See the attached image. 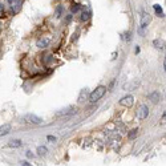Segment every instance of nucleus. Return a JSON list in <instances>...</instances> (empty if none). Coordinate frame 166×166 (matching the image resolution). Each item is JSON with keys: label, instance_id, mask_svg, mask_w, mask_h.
<instances>
[{"label": "nucleus", "instance_id": "19", "mask_svg": "<svg viewBox=\"0 0 166 166\" xmlns=\"http://www.w3.org/2000/svg\"><path fill=\"white\" fill-rule=\"evenodd\" d=\"M61 10H63L61 7H59V8H57V11H56V17H60V16H61Z\"/></svg>", "mask_w": 166, "mask_h": 166}, {"label": "nucleus", "instance_id": "8", "mask_svg": "<svg viewBox=\"0 0 166 166\" xmlns=\"http://www.w3.org/2000/svg\"><path fill=\"white\" fill-rule=\"evenodd\" d=\"M36 45H37L39 48H47L48 45H49V39H47V37L40 39V40H37Z\"/></svg>", "mask_w": 166, "mask_h": 166}, {"label": "nucleus", "instance_id": "23", "mask_svg": "<svg viewBox=\"0 0 166 166\" xmlns=\"http://www.w3.org/2000/svg\"><path fill=\"white\" fill-rule=\"evenodd\" d=\"M21 165H23V166H29V165H31V163H28V162H27V161H23V162H21Z\"/></svg>", "mask_w": 166, "mask_h": 166}, {"label": "nucleus", "instance_id": "13", "mask_svg": "<svg viewBox=\"0 0 166 166\" xmlns=\"http://www.w3.org/2000/svg\"><path fill=\"white\" fill-rule=\"evenodd\" d=\"M89 17H91V12H88V11L81 13V21H88Z\"/></svg>", "mask_w": 166, "mask_h": 166}, {"label": "nucleus", "instance_id": "15", "mask_svg": "<svg viewBox=\"0 0 166 166\" xmlns=\"http://www.w3.org/2000/svg\"><path fill=\"white\" fill-rule=\"evenodd\" d=\"M86 96H88V91H86V89H82L81 93H80V97H78V101L82 102V101H84V97H86Z\"/></svg>", "mask_w": 166, "mask_h": 166}, {"label": "nucleus", "instance_id": "16", "mask_svg": "<svg viewBox=\"0 0 166 166\" xmlns=\"http://www.w3.org/2000/svg\"><path fill=\"white\" fill-rule=\"evenodd\" d=\"M47 147H44V146H40V147H39V149H37V153L39 154H40V156H45V154H47Z\"/></svg>", "mask_w": 166, "mask_h": 166}, {"label": "nucleus", "instance_id": "3", "mask_svg": "<svg viewBox=\"0 0 166 166\" xmlns=\"http://www.w3.org/2000/svg\"><path fill=\"white\" fill-rule=\"evenodd\" d=\"M149 23H150V16H149V13L144 12L141 16V29H140L141 33H144V29L149 25Z\"/></svg>", "mask_w": 166, "mask_h": 166}, {"label": "nucleus", "instance_id": "6", "mask_svg": "<svg viewBox=\"0 0 166 166\" xmlns=\"http://www.w3.org/2000/svg\"><path fill=\"white\" fill-rule=\"evenodd\" d=\"M25 120L28 122H31V124H41V121H43L40 117L35 116V114H28V116H25Z\"/></svg>", "mask_w": 166, "mask_h": 166}, {"label": "nucleus", "instance_id": "26", "mask_svg": "<svg viewBox=\"0 0 166 166\" xmlns=\"http://www.w3.org/2000/svg\"><path fill=\"white\" fill-rule=\"evenodd\" d=\"M165 69H166V60H165Z\"/></svg>", "mask_w": 166, "mask_h": 166}, {"label": "nucleus", "instance_id": "22", "mask_svg": "<svg viewBox=\"0 0 166 166\" xmlns=\"http://www.w3.org/2000/svg\"><path fill=\"white\" fill-rule=\"evenodd\" d=\"M3 13H4V6L3 4H0V16L3 15Z\"/></svg>", "mask_w": 166, "mask_h": 166}, {"label": "nucleus", "instance_id": "25", "mask_svg": "<svg viewBox=\"0 0 166 166\" xmlns=\"http://www.w3.org/2000/svg\"><path fill=\"white\" fill-rule=\"evenodd\" d=\"M163 118H166V112H165V114H163Z\"/></svg>", "mask_w": 166, "mask_h": 166}, {"label": "nucleus", "instance_id": "12", "mask_svg": "<svg viewBox=\"0 0 166 166\" xmlns=\"http://www.w3.org/2000/svg\"><path fill=\"white\" fill-rule=\"evenodd\" d=\"M154 11H156V13H157V16H160V17H163V12H162V8H161L160 6H158V4H156V6H154Z\"/></svg>", "mask_w": 166, "mask_h": 166}, {"label": "nucleus", "instance_id": "24", "mask_svg": "<svg viewBox=\"0 0 166 166\" xmlns=\"http://www.w3.org/2000/svg\"><path fill=\"white\" fill-rule=\"evenodd\" d=\"M27 156H28V157H29V158H31V157H33V154H32V153H31V151H27Z\"/></svg>", "mask_w": 166, "mask_h": 166}, {"label": "nucleus", "instance_id": "10", "mask_svg": "<svg viewBox=\"0 0 166 166\" xmlns=\"http://www.w3.org/2000/svg\"><path fill=\"white\" fill-rule=\"evenodd\" d=\"M149 98L151 100V102H153V104H157L158 101H160L161 96H160V93H158V92H153V93L149 94Z\"/></svg>", "mask_w": 166, "mask_h": 166}, {"label": "nucleus", "instance_id": "17", "mask_svg": "<svg viewBox=\"0 0 166 166\" xmlns=\"http://www.w3.org/2000/svg\"><path fill=\"white\" fill-rule=\"evenodd\" d=\"M137 134H138V129H134V130H132V132L129 133L128 137H129V138H134Z\"/></svg>", "mask_w": 166, "mask_h": 166}, {"label": "nucleus", "instance_id": "18", "mask_svg": "<svg viewBox=\"0 0 166 166\" xmlns=\"http://www.w3.org/2000/svg\"><path fill=\"white\" fill-rule=\"evenodd\" d=\"M130 36H132V35H130V32H126V33L124 35V40H125V41H130V40H132V37H130Z\"/></svg>", "mask_w": 166, "mask_h": 166}, {"label": "nucleus", "instance_id": "5", "mask_svg": "<svg viewBox=\"0 0 166 166\" xmlns=\"http://www.w3.org/2000/svg\"><path fill=\"white\" fill-rule=\"evenodd\" d=\"M133 96H125V97H122L121 100H120V105H122V107H132L133 105Z\"/></svg>", "mask_w": 166, "mask_h": 166}, {"label": "nucleus", "instance_id": "14", "mask_svg": "<svg viewBox=\"0 0 166 166\" xmlns=\"http://www.w3.org/2000/svg\"><path fill=\"white\" fill-rule=\"evenodd\" d=\"M81 10H82V7L80 6V4H75V6L72 7V10H71V12H72V13H77V12H80Z\"/></svg>", "mask_w": 166, "mask_h": 166}, {"label": "nucleus", "instance_id": "21", "mask_svg": "<svg viewBox=\"0 0 166 166\" xmlns=\"http://www.w3.org/2000/svg\"><path fill=\"white\" fill-rule=\"evenodd\" d=\"M50 60H52V56H50V55H48V56H45V59H44V61L45 63H49Z\"/></svg>", "mask_w": 166, "mask_h": 166}, {"label": "nucleus", "instance_id": "1", "mask_svg": "<svg viewBox=\"0 0 166 166\" xmlns=\"http://www.w3.org/2000/svg\"><path fill=\"white\" fill-rule=\"evenodd\" d=\"M105 92H107V88H105V86H102V85H101V86H97V88L89 94V101H91V102H96V101H98L104 94H105Z\"/></svg>", "mask_w": 166, "mask_h": 166}, {"label": "nucleus", "instance_id": "4", "mask_svg": "<svg viewBox=\"0 0 166 166\" xmlns=\"http://www.w3.org/2000/svg\"><path fill=\"white\" fill-rule=\"evenodd\" d=\"M147 116H149V109H147V107L146 105H141L137 110V117L140 120H145Z\"/></svg>", "mask_w": 166, "mask_h": 166}, {"label": "nucleus", "instance_id": "7", "mask_svg": "<svg viewBox=\"0 0 166 166\" xmlns=\"http://www.w3.org/2000/svg\"><path fill=\"white\" fill-rule=\"evenodd\" d=\"M153 45H154V48L156 49H163L165 48V41L162 40V39H156V40L153 41Z\"/></svg>", "mask_w": 166, "mask_h": 166}, {"label": "nucleus", "instance_id": "9", "mask_svg": "<svg viewBox=\"0 0 166 166\" xmlns=\"http://www.w3.org/2000/svg\"><path fill=\"white\" fill-rule=\"evenodd\" d=\"M10 132H11V126L8 125V124H6V125H1V126H0V137H1V136L8 134Z\"/></svg>", "mask_w": 166, "mask_h": 166}, {"label": "nucleus", "instance_id": "11", "mask_svg": "<svg viewBox=\"0 0 166 166\" xmlns=\"http://www.w3.org/2000/svg\"><path fill=\"white\" fill-rule=\"evenodd\" d=\"M21 145H23V142L20 141V140H12V141H10L8 146L10 147H20Z\"/></svg>", "mask_w": 166, "mask_h": 166}, {"label": "nucleus", "instance_id": "20", "mask_svg": "<svg viewBox=\"0 0 166 166\" xmlns=\"http://www.w3.org/2000/svg\"><path fill=\"white\" fill-rule=\"evenodd\" d=\"M48 141L55 142V141H56V137H55V136H48Z\"/></svg>", "mask_w": 166, "mask_h": 166}, {"label": "nucleus", "instance_id": "2", "mask_svg": "<svg viewBox=\"0 0 166 166\" xmlns=\"http://www.w3.org/2000/svg\"><path fill=\"white\" fill-rule=\"evenodd\" d=\"M10 3V7H11V11L13 13H17L20 10H21V0H8Z\"/></svg>", "mask_w": 166, "mask_h": 166}]
</instances>
